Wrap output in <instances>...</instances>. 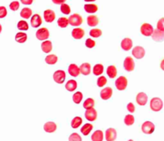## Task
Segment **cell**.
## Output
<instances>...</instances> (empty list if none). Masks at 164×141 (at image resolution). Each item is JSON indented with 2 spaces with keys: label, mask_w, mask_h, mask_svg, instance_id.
<instances>
[{
  "label": "cell",
  "mask_w": 164,
  "mask_h": 141,
  "mask_svg": "<svg viewBox=\"0 0 164 141\" xmlns=\"http://www.w3.org/2000/svg\"><path fill=\"white\" fill-rule=\"evenodd\" d=\"M162 107H163V103L160 98L155 97L151 99V100L150 102V107L153 112H159L162 110Z\"/></svg>",
  "instance_id": "cell-1"
},
{
  "label": "cell",
  "mask_w": 164,
  "mask_h": 141,
  "mask_svg": "<svg viewBox=\"0 0 164 141\" xmlns=\"http://www.w3.org/2000/svg\"><path fill=\"white\" fill-rule=\"evenodd\" d=\"M66 78V73L64 70H58L57 71H55L53 74V80L57 83L61 84L64 82Z\"/></svg>",
  "instance_id": "cell-2"
},
{
  "label": "cell",
  "mask_w": 164,
  "mask_h": 141,
  "mask_svg": "<svg viewBox=\"0 0 164 141\" xmlns=\"http://www.w3.org/2000/svg\"><path fill=\"white\" fill-rule=\"evenodd\" d=\"M68 23L73 27H79L83 23V18L79 14H73L68 18Z\"/></svg>",
  "instance_id": "cell-3"
},
{
  "label": "cell",
  "mask_w": 164,
  "mask_h": 141,
  "mask_svg": "<svg viewBox=\"0 0 164 141\" xmlns=\"http://www.w3.org/2000/svg\"><path fill=\"white\" fill-rule=\"evenodd\" d=\"M128 85V80L125 76H120L115 81V86L118 91H124Z\"/></svg>",
  "instance_id": "cell-4"
},
{
  "label": "cell",
  "mask_w": 164,
  "mask_h": 141,
  "mask_svg": "<svg viewBox=\"0 0 164 141\" xmlns=\"http://www.w3.org/2000/svg\"><path fill=\"white\" fill-rule=\"evenodd\" d=\"M36 38L38 39L39 40H41V41H46L47 39L49 38V35H50V33L49 31L47 30V28L46 27H42V28H40L39 29L38 31H36Z\"/></svg>",
  "instance_id": "cell-5"
},
{
  "label": "cell",
  "mask_w": 164,
  "mask_h": 141,
  "mask_svg": "<svg viewBox=\"0 0 164 141\" xmlns=\"http://www.w3.org/2000/svg\"><path fill=\"white\" fill-rule=\"evenodd\" d=\"M155 126L152 122L150 121H146L142 123V131L144 134L146 135H150L155 132Z\"/></svg>",
  "instance_id": "cell-6"
},
{
  "label": "cell",
  "mask_w": 164,
  "mask_h": 141,
  "mask_svg": "<svg viewBox=\"0 0 164 141\" xmlns=\"http://www.w3.org/2000/svg\"><path fill=\"white\" fill-rule=\"evenodd\" d=\"M140 31L142 33V35H144V36H150L152 35L154 32V28L150 24H142L141 26V28H140Z\"/></svg>",
  "instance_id": "cell-7"
},
{
  "label": "cell",
  "mask_w": 164,
  "mask_h": 141,
  "mask_svg": "<svg viewBox=\"0 0 164 141\" xmlns=\"http://www.w3.org/2000/svg\"><path fill=\"white\" fill-rule=\"evenodd\" d=\"M145 54H146L145 49L141 46H137V47H134L133 51H132V55L137 60H140V59L143 58L145 56Z\"/></svg>",
  "instance_id": "cell-8"
},
{
  "label": "cell",
  "mask_w": 164,
  "mask_h": 141,
  "mask_svg": "<svg viewBox=\"0 0 164 141\" xmlns=\"http://www.w3.org/2000/svg\"><path fill=\"white\" fill-rule=\"evenodd\" d=\"M123 66H124V68L126 71H133L135 68V63L133 59L131 57H126L124 60V63H123Z\"/></svg>",
  "instance_id": "cell-9"
},
{
  "label": "cell",
  "mask_w": 164,
  "mask_h": 141,
  "mask_svg": "<svg viewBox=\"0 0 164 141\" xmlns=\"http://www.w3.org/2000/svg\"><path fill=\"white\" fill-rule=\"evenodd\" d=\"M117 139V131L116 129L110 128L106 132V141H115Z\"/></svg>",
  "instance_id": "cell-10"
},
{
  "label": "cell",
  "mask_w": 164,
  "mask_h": 141,
  "mask_svg": "<svg viewBox=\"0 0 164 141\" xmlns=\"http://www.w3.org/2000/svg\"><path fill=\"white\" fill-rule=\"evenodd\" d=\"M85 116L89 121H95L97 118V112L95 110V108L89 109V110H86Z\"/></svg>",
  "instance_id": "cell-11"
},
{
  "label": "cell",
  "mask_w": 164,
  "mask_h": 141,
  "mask_svg": "<svg viewBox=\"0 0 164 141\" xmlns=\"http://www.w3.org/2000/svg\"><path fill=\"white\" fill-rule=\"evenodd\" d=\"M133 47V41L131 39L129 38H125L121 42V47L122 48L123 51H128Z\"/></svg>",
  "instance_id": "cell-12"
},
{
  "label": "cell",
  "mask_w": 164,
  "mask_h": 141,
  "mask_svg": "<svg viewBox=\"0 0 164 141\" xmlns=\"http://www.w3.org/2000/svg\"><path fill=\"white\" fill-rule=\"evenodd\" d=\"M148 101V96L146 93L140 92L137 95L136 102L140 106H145Z\"/></svg>",
  "instance_id": "cell-13"
},
{
  "label": "cell",
  "mask_w": 164,
  "mask_h": 141,
  "mask_svg": "<svg viewBox=\"0 0 164 141\" xmlns=\"http://www.w3.org/2000/svg\"><path fill=\"white\" fill-rule=\"evenodd\" d=\"M100 95H101V98L102 100H108L111 98L112 95H113V90H112L111 87H105L104 89H102L101 90Z\"/></svg>",
  "instance_id": "cell-14"
},
{
  "label": "cell",
  "mask_w": 164,
  "mask_h": 141,
  "mask_svg": "<svg viewBox=\"0 0 164 141\" xmlns=\"http://www.w3.org/2000/svg\"><path fill=\"white\" fill-rule=\"evenodd\" d=\"M44 18L47 23H52L56 18V14L52 10L47 9L44 12Z\"/></svg>",
  "instance_id": "cell-15"
},
{
  "label": "cell",
  "mask_w": 164,
  "mask_h": 141,
  "mask_svg": "<svg viewBox=\"0 0 164 141\" xmlns=\"http://www.w3.org/2000/svg\"><path fill=\"white\" fill-rule=\"evenodd\" d=\"M57 128V123H54L52 121H48L45 123L44 125V130L47 133H52V132H56Z\"/></svg>",
  "instance_id": "cell-16"
},
{
  "label": "cell",
  "mask_w": 164,
  "mask_h": 141,
  "mask_svg": "<svg viewBox=\"0 0 164 141\" xmlns=\"http://www.w3.org/2000/svg\"><path fill=\"white\" fill-rule=\"evenodd\" d=\"M42 24V18L41 16L38 14L33 15L31 18V26L34 28H37Z\"/></svg>",
  "instance_id": "cell-17"
},
{
  "label": "cell",
  "mask_w": 164,
  "mask_h": 141,
  "mask_svg": "<svg viewBox=\"0 0 164 141\" xmlns=\"http://www.w3.org/2000/svg\"><path fill=\"white\" fill-rule=\"evenodd\" d=\"M68 73L71 76L73 77H77V76L80 75V68H79L78 66L75 63H72L70 64L69 67H68Z\"/></svg>",
  "instance_id": "cell-18"
},
{
  "label": "cell",
  "mask_w": 164,
  "mask_h": 141,
  "mask_svg": "<svg viewBox=\"0 0 164 141\" xmlns=\"http://www.w3.org/2000/svg\"><path fill=\"white\" fill-rule=\"evenodd\" d=\"M85 31L82 28L77 27L75 28L72 31V36L75 39H80L85 36Z\"/></svg>",
  "instance_id": "cell-19"
},
{
  "label": "cell",
  "mask_w": 164,
  "mask_h": 141,
  "mask_svg": "<svg viewBox=\"0 0 164 141\" xmlns=\"http://www.w3.org/2000/svg\"><path fill=\"white\" fill-rule=\"evenodd\" d=\"M152 39L155 42H162L164 40V32L156 29L154 30V32L152 34Z\"/></svg>",
  "instance_id": "cell-20"
},
{
  "label": "cell",
  "mask_w": 164,
  "mask_h": 141,
  "mask_svg": "<svg viewBox=\"0 0 164 141\" xmlns=\"http://www.w3.org/2000/svg\"><path fill=\"white\" fill-rule=\"evenodd\" d=\"M79 68H80V72L84 76H89L91 72V65L89 63H82Z\"/></svg>",
  "instance_id": "cell-21"
},
{
  "label": "cell",
  "mask_w": 164,
  "mask_h": 141,
  "mask_svg": "<svg viewBox=\"0 0 164 141\" xmlns=\"http://www.w3.org/2000/svg\"><path fill=\"white\" fill-rule=\"evenodd\" d=\"M103 139H104V134L101 130L95 131L91 136L92 141H103Z\"/></svg>",
  "instance_id": "cell-22"
},
{
  "label": "cell",
  "mask_w": 164,
  "mask_h": 141,
  "mask_svg": "<svg viewBox=\"0 0 164 141\" xmlns=\"http://www.w3.org/2000/svg\"><path fill=\"white\" fill-rule=\"evenodd\" d=\"M41 48H42V51L44 53L51 52L52 50V42L49 41V40L44 41V43L41 44Z\"/></svg>",
  "instance_id": "cell-23"
},
{
  "label": "cell",
  "mask_w": 164,
  "mask_h": 141,
  "mask_svg": "<svg viewBox=\"0 0 164 141\" xmlns=\"http://www.w3.org/2000/svg\"><path fill=\"white\" fill-rule=\"evenodd\" d=\"M106 72H107L108 76H109L110 79H114L118 75V70L116 67L113 65H110L107 67V70H106Z\"/></svg>",
  "instance_id": "cell-24"
},
{
  "label": "cell",
  "mask_w": 164,
  "mask_h": 141,
  "mask_svg": "<svg viewBox=\"0 0 164 141\" xmlns=\"http://www.w3.org/2000/svg\"><path fill=\"white\" fill-rule=\"evenodd\" d=\"M87 23L90 27H96L98 25L99 19L96 15H90L87 18Z\"/></svg>",
  "instance_id": "cell-25"
},
{
  "label": "cell",
  "mask_w": 164,
  "mask_h": 141,
  "mask_svg": "<svg viewBox=\"0 0 164 141\" xmlns=\"http://www.w3.org/2000/svg\"><path fill=\"white\" fill-rule=\"evenodd\" d=\"M77 83L76 80H70L66 83L65 84V88L67 89V91H73L77 89Z\"/></svg>",
  "instance_id": "cell-26"
},
{
  "label": "cell",
  "mask_w": 164,
  "mask_h": 141,
  "mask_svg": "<svg viewBox=\"0 0 164 141\" xmlns=\"http://www.w3.org/2000/svg\"><path fill=\"white\" fill-rule=\"evenodd\" d=\"M27 40V35L26 33L19 32L15 34V41L19 44H24Z\"/></svg>",
  "instance_id": "cell-27"
},
{
  "label": "cell",
  "mask_w": 164,
  "mask_h": 141,
  "mask_svg": "<svg viewBox=\"0 0 164 141\" xmlns=\"http://www.w3.org/2000/svg\"><path fill=\"white\" fill-rule=\"evenodd\" d=\"M85 11L87 13H90V14H93V13L97 12L98 8L96 4H85L84 7Z\"/></svg>",
  "instance_id": "cell-28"
},
{
  "label": "cell",
  "mask_w": 164,
  "mask_h": 141,
  "mask_svg": "<svg viewBox=\"0 0 164 141\" xmlns=\"http://www.w3.org/2000/svg\"><path fill=\"white\" fill-rule=\"evenodd\" d=\"M93 124H91V123H85V124L81 128L80 132H81V133L83 134L84 136H88V135L91 132V131L93 130Z\"/></svg>",
  "instance_id": "cell-29"
},
{
  "label": "cell",
  "mask_w": 164,
  "mask_h": 141,
  "mask_svg": "<svg viewBox=\"0 0 164 141\" xmlns=\"http://www.w3.org/2000/svg\"><path fill=\"white\" fill-rule=\"evenodd\" d=\"M57 61H58V57L56 55H48L46 56L45 62L49 65H54L55 63H57Z\"/></svg>",
  "instance_id": "cell-30"
},
{
  "label": "cell",
  "mask_w": 164,
  "mask_h": 141,
  "mask_svg": "<svg viewBox=\"0 0 164 141\" xmlns=\"http://www.w3.org/2000/svg\"><path fill=\"white\" fill-rule=\"evenodd\" d=\"M82 122H83V120H82L81 117H80V116H76V117H74L73 119H72L71 121L72 128H79V127L81 125Z\"/></svg>",
  "instance_id": "cell-31"
},
{
  "label": "cell",
  "mask_w": 164,
  "mask_h": 141,
  "mask_svg": "<svg viewBox=\"0 0 164 141\" xmlns=\"http://www.w3.org/2000/svg\"><path fill=\"white\" fill-rule=\"evenodd\" d=\"M104 71V66L98 63V64H96V65L93 67V72L95 76H101V75L103 73Z\"/></svg>",
  "instance_id": "cell-32"
},
{
  "label": "cell",
  "mask_w": 164,
  "mask_h": 141,
  "mask_svg": "<svg viewBox=\"0 0 164 141\" xmlns=\"http://www.w3.org/2000/svg\"><path fill=\"white\" fill-rule=\"evenodd\" d=\"M32 15V11L28 8H24L20 12V16L23 18H30Z\"/></svg>",
  "instance_id": "cell-33"
},
{
  "label": "cell",
  "mask_w": 164,
  "mask_h": 141,
  "mask_svg": "<svg viewBox=\"0 0 164 141\" xmlns=\"http://www.w3.org/2000/svg\"><path fill=\"white\" fill-rule=\"evenodd\" d=\"M94 105H95L94 100L92 99V98H89V99H87V100L84 102V103H83V107H84V108H85L86 110H89V109L93 108Z\"/></svg>",
  "instance_id": "cell-34"
},
{
  "label": "cell",
  "mask_w": 164,
  "mask_h": 141,
  "mask_svg": "<svg viewBox=\"0 0 164 141\" xmlns=\"http://www.w3.org/2000/svg\"><path fill=\"white\" fill-rule=\"evenodd\" d=\"M57 24L61 28H65L68 26L69 23H68V18H65V17H60L59 19L57 20Z\"/></svg>",
  "instance_id": "cell-35"
},
{
  "label": "cell",
  "mask_w": 164,
  "mask_h": 141,
  "mask_svg": "<svg viewBox=\"0 0 164 141\" xmlns=\"http://www.w3.org/2000/svg\"><path fill=\"white\" fill-rule=\"evenodd\" d=\"M90 34L93 38H99L102 35V31L98 28H93V29L90 30Z\"/></svg>",
  "instance_id": "cell-36"
},
{
  "label": "cell",
  "mask_w": 164,
  "mask_h": 141,
  "mask_svg": "<svg viewBox=\"0 0 164 141\" xmlns=\"http://www.w3.org/2000/svg\"><path fill=\"white\" fill-rule=\"evenodd\" d=\"M17 27L18 29L20 30V31H27L28 28H29V26L27 24V23L24 20H20L19 22L17 24Z\"/></svg>",
  "instance_id": "cell-37"
},
{
  "label": "cell",
  "mask_w": 164,
  "mask_h": 141,
  "mask_svg": "<svg viewBox=\"0 0 164 141\" xmlns=\"http://www.w3.org/2000/svg\"><path fill=\"white\" fill-rule=\"evenodd\" d=\"M83 99V94L80 91H77L73 96V100L75 103L79 104Z\"/></svg>",
  "instance_id": "cell-38"
},
{
  "label": "cell",
  "mask_w": 164,
  "mask_h": 141,
  "mask_svg": "<svg viewBox=\"0 0 164 141\" xmlns=\"http://www.w3.org/2000/svg\"><path fill=\"white\" fill-rule=\"evenodd\" d=\"M134 122L135 119L134 117V116H132V115H127V116H126V117H125L124 119L125 124L127 125V126H131V125H133L134 123Z\"/></svg>",
  "instance_id": "cell-39"
},
{
  "label": "cell",
  "mask_w": 164,
  "mask_h": 141,
  "mask_svg": "<svg viewBox=\"0 0 164 141\" xmlns=\"http://www.w3.org/2000/svg\"><path fill=\"white\" fill-rule=\"evenodd\" d=\"M60 11L64 15H69L70 13H71V8L68 4L64 3L60 6Z\"/></svg>",
  "instance_id": "cell-40"
},
{
  "label": "cell",
  "mask_w": 164,
  "mask_h": 141,
  "mask_svg": "<svg viewBox=\"0 0 164 141\" xmlns=\"http://www.w3.org/2000/svg\"><path fill=\"white\" fill-rule=\"evenodd\" d=\"M106 83H107V80H106V78L105 77V76H101V77H99V78L97 79V84L98 87H104Z\"/></svg>",
  "instance_id": "cell-41"
},
{
  "label": "cell",
  "mask_w": 164,
  "mask_h": 141,
  "mask_svg": "<svg viewBox=\"0 0 164 141\" xmlns=\"http://www.w3.org/2000/svg\"><path fill=\"white\" fill-rule=\"evenodd\" d=\"M68 141H82V139L79 134L74 132V133H72L69 136V137H68Z\"/></svg>",
  "instance_id": "cell-42"
},
{
  "label": "cell",
  "mask_w": 164,
  "mask_h": 141,
  "mask_svg": "<svg viewBox=\"0 0 164 141\" xmlns=\"http://www.w3.org/2000/svg\"><path fill=\"white\" fill-rule=\"evenodd\" d=\"M85 46L88 48H93L96 46V42L92 39H87L85 41Z\"/></svg>",
  "instance_id": "cell-43"
},
{
  "label": "cell",
  "mask_w": 164,
  "mask_h": 141,
  "mask_svg": "<svg viewBox=\"0 0 164 141\" xmlns=\"http://www.w3.org/2000/svg\"><path fill=\"white\" fill-rule=\"evenodd\" d=\"M9 7L11 11H16L19 8V2H18V1H14V2L11 3Z\"/></svg>",
  "instance_id": "cell-44"
},
{
  "label": "cell",
  "mask_w": 164,
  "mask_h": 141,
  "mask_svg": "<svg viewBox=\"0 0 164 141\" xmlns=\"http://www.w3.org/2000/svg\"><path fill=\"white\" fill-rule=\"evenodd\" d=\"M157 29L164 32V18H160L157 23Z\"/></svg>",
  "instance_id": "cell-45"
},
{
  "label": "cell",
  "mask_w": 164,
  "mask_h": 141,
  "mask_svg": "<svg viewBox=\"0 0 164 141\" xmlns=\"http://www.w3.org/2000/svg\"><path fill=\"white\" fill-rule=\"evenodd\" d=\"M8 15V11H7V8L3 6H1L0 7V18H5Z\"/></svg>",
  "instance_id": "cell-46"
},
{
  "label": "cell",
  "mask_w": 164,
  "mask_h": 141,
  "mask_svg": "<svg viewBox=\"0 0 164 141\" xmlns=\"http://www.w3.org/2000/svg\"><path fill=\"white\" fill-rule=\"evenodd\" d=\"M126 108H127V110L129 111L130 113H133V112H135V106L134 105V103H128Z\"/></svg>",
  "instance_id": "cell-47"
},
{
  "label": "cell",
  "mask_w": 164,
  "mask_h": 141,
  "mask_svg": "<svg viewBox=\"0 0 164 141\" xmlns=\"http://www.w3.org/2000/svg\"><path fill=\"white\" fill-rule=\"evenodd\" d=\"M21 3L24 4H27V5H30V4H31L33 3L32 0H22L21 1Z\"/></svg>",
  "instance_id": "cell-48"
},
{
  "label": "cell",
  "mask_w": 164,
  "mask_h": 141,
  "mask_svg": "<svg viewBox=\"0 0 164 141\" xmlns=\"http://www.w3.org/2000/svg\"><path fill=\"white\" fill-rule=\"evenodd\" d=\"M54 3H57V4H60V6L62 5V4H64V3H65V1L64 0H61V1H57V0H53L52 1Z\"/></svg>",
  "instance_id": "cell-49"
},
{
  "label": "cell",
  "mask_w": 164,
  "mask_h": 141,
  "mask_svg": "<svg viewBox=\"0 0 164 141\" xmlns=\"http://www.w3.org/2000/svg\"><path fill=\"white\" fill-rule=\"evenodd\" d=\"M160 67H161V69H162V70H164V59L162 60V61H161Z\"/></svg>",
  "instance_id": "cell-50"
},
{
  "label": "cell",
  "mask_w": 164,
  "mask_h": 141,
  "mask_svg": "<svg viewBox=\"0 0 164 141\" xmlns=\"http://www.w3.org/2000/svg\"><path fill=\"white\" fill-rule=\"evenodd\" d=\"M2 29H3V28H2V25L0 24V33L2 32Z\"/></svg>",
  "instance_id": "cell-51"
},
{
  "label": "cell",
  "mask_w": 164,
  "mask_h": 141,
  "mask_svg": "<svg viewBox=\"0 0 164 141\" xmlns=\"http://www.w3.org/2000/svg\"><path fill=\"white\" fill-rule=\"evenodd\" d=\"M128 141H134L133 139H129V140H128Z\"/></svg>",
  "instance_id": "cell-52"
}]
</instances>
